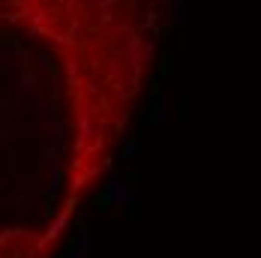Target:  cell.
Here are the masks:
<instances>
[{"label": "cell", "instance_id": "6da1fadb", "mask_svg": "<svg viewBox=\"0 0 261 258\" xmlns=\"http://www.w3.org/2000/svg\"><path fill=\"white\" fill-rule=\"evenodd\" d=\"M90 135H96V126H93V120H90L84 111H78V138H75V150H84V147H87V141H90Z\"/></svg>", "mask_w": 261, "mask_h": 258}, {"label": "cell", "instance_id": "7a4b0ae2", "mask_svg": "<svg viewBox=\"0 0 261 258\" xmlns=\"http://www.w3.org/2000/svg\"><path fill=\"white\" fill-rule=\"evenodd\" d=\"M60 144H63V120H51V147H57L60 150Z\"/></svg>", "mask_w": 261, "mask_h": 258}, {"label": "cell", "instance_id": "3957f363", "mask_svg": "<svg viewBox=\"0 0 261 258\" xmlns=\"http://www.w3.org/2000/svg\"><path fill=\"white\" fill-rule=\"evenodd\" d=\"M165 117H168V114H165V105H162V99H156L153 108H150V120L159 126V123H165Z\"/></svg>", "mask_w": 261, "mask_h": 258}, {"label": "cell", "instance_id": "277c9868", "mask_svg": "<svg viewBox=\"0 0 261 258\" xmlns=\"http://www.w3.org/2000/svg\"><path fill=\"white\" fill-rule=\"evenodd\" d=\"M12 57H15L18 66H30V51H27V48H18V45H15V48H12Z\"/></svg>", "mask_w": 261, "mask_h": 258}, {"label": "cell", "instance_id": "5b68a950", "mask_svg": "<svg viewBox=\"0 0 261 258\" xmlns=\"http://www.w3.org/2000/svg\"><path fill=\"white\" fill-rule=\"evenodd\" d=\"M63 72H66V78H78V60H66Z\"/></svg>", "mask_w": 261, "mask_h": 258}, {"label": "cell", "instance_id": "8992f818", "mask_svg": "<svg viewBox=\"0 0 261 258\" xmlns=\"http://www.w3.org/2000/svg\"><path fill=\"white\" fill-rule=\"evenodd\" d=\"M21 84H24V90H33L36 84H39V78H36L33 72H24V75H21Z\"/></svg>", "mask_w": 261, "mask_h": 258}, {"label": "cell", "instance_id": "52a82bcc", "mask_svg": "<svg viewBox=\"0 0 261 258\" xmlns=\"http://www.w3.org/2000/svg\"><path fill=\"white\" fill-rule=\"evenodd\" d=\"M39 114L48 117V120H54V105L51 102H39Z\"/></svg>", "mask_w": 261, "mask_h": 258}, {"label": "cell", "instance_id": "ba28073f", "mask_svg": "<svg viewBox=\"0 0 261 258\" xmlns=\"http://www.w3.org/2000/svg\"><path fill=\"white\" fill-rule=\"evenodd\" d=\"M135 147H138V144H135V141L129 138V141L123 144V159H132V156H135Z\"/></svg>", "mask_w": 261, "mask_h": 258}, {"label": "cell", "instance_id": "9c48e42d", "mask_svg": "<svg viewBox=\"0 0 261 258\" xmlns=\"http://www.w3.org/2000/svg\"><path fill=\"white\" fill-rule=\"evenodd\" d=\"M174 24H183V0H174Z\"/></svg>", "mask_w": 261, "mask_h": 258}, {"label": "cell", "instance_id": "30bf717a", "mask_svg": "<svg viewBox=\"0 0 261 258\" xmlns=\"http://www.w3.org/2000/svg\"><path fill=\"white\" fill-rule=\"evenodd\" d=\"M120 72H123V69H120V63L114 60V63H111V69H108V81H114V78H120Z\"/></svg>", "mask_w": 261, "mask_h": 258}, {"label": "cell", "instance_id": "8fae6325", "mask_svg": "<svg viewBox=\"0 0 261 258\" xmlns=\"http://www.w3.org/2000/svg\"><path fill=\"white\" fill-rule=\"evenodd\" d=\"M141 24H144V27H150V30H153V27H156V12L150 9V12H147V15H144V21H141Z\"/></svg>", "mask_w": 261, "mask_h": 258}, {"label": "cell", "instance_id": "7c38bea8", "mask_svg": "<svg viewBox=\"0 0 261 258\" xmlns=\"http://www.w3.org/2000/svg\"><path fill=\"white\" fill-rule=\"evenodd\" d=\"M84 93H87V96H96V93H99V87H96L93 81H87V84H84Z\"/></svg>", "mask_w": 261, "mask_h": 258}, {"label": "cell", "instance_id": "4fadbf2b", "mask_svg": "<svg viewBox=\"0 0 261 258\" xmlns=\"http://www.w3.org/2000/svg\"><path fill=\"white\" fill-rule=\"evenodd\" d=\"M12 141V132L9 129H0V144H9Z\"/></svg>", "mask_w": 261, "mask_h": 258}, {"label": "cell", "instance_id": "5bb4252c", "mask_svg": "<svg viewBox=\"0 0 261 258\" xmlns=\"http://www.w3.org/2000/svg\"><path fill=\"white\" fill-rule=\"evenodd\" d=\"M6 54H9V51H6V48H0V60H3V57H6Z\"/></svg>", "mask_w": 261, "mask_h": 258}]
</instances>
